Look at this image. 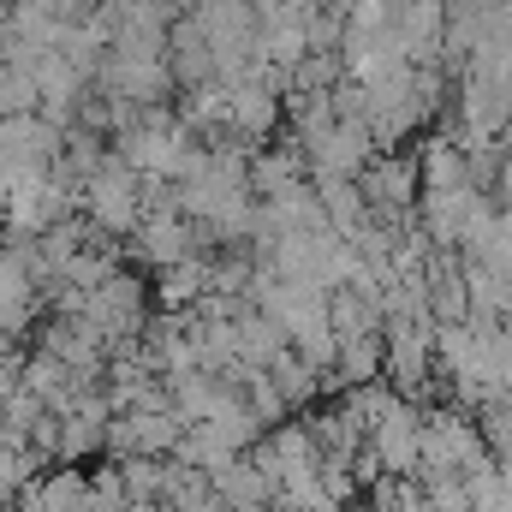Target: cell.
<instances>
[{
    "mask_svg": "<svg viewBox=\"0 0 512 512\" xmlns=\"http://www.w3.org/2000/svg\"><path fill=\"white\" fill-rule=\"evenodd\" d=\"M417 161H370L364 167V197H370V209L376 215H405V203H411V191H417Z\"/></svg>",
    "mask_w": 512,
    "mask_h": 512,
    "instance_id": "4",
    "label": "cell"
},
{
    "mask_svg": "<svg viewBox=\"0 0 512 512\" xmlns=\"http://www.w3.org/2000/svg\"><path fill=\"white\" fill-rule=\"evenodd\" d=\"M477 209H483V191L477 185H453V191H429L423 197V233L435 239V245H465V233H471V221H477Z\"/></svg>",
    "mask_w": 512,
    "mask_h": 512,
    "instance_id": "2",
    "label": "cell"
},
{
    "mask_svg": "<svg viewBox=\"0 0 512 512\" xmlns=\"http://www.w3.org/2000/svg\"><path fill=\"white\" fill-rule=\"evenodd\" d=\"M298 179H304V161L286 155V149H274V155L251 161V191L256 197H274V191H286V185H298Z\"/></svg>",
    "mask_w": 512,
    "mask_h": 512,
    "instance_id": "11",
    "label": "cell"
},
{
    "mask_svg": "<svg viewBox=\"0 0 512 512\" xmlns=\"http://www.w3.org/2000/svg\"><path fill=\"white\" fill-rule=\"evenodd\" d=\"M30 483H36L42 512H96V483H90V471H78V465H54V471H42V477H30Z\"/></svg>",
    "mask_w": 512,
    "mask_h": 512,
    "instance_id": "6",
    "label": "cell"
},
{
    "mask_svg": "<svg viewBox=\"0 0 512 512\" xmlns=\"http://www.w3.org/2000/svg\"><path fill=\"white\" fill-rule=\"evenodd\" d=\"M417 173H423V191L471 185V161H465V149H453V143H429V149H423V161H417Z\"/></svg>",
    "mask_w": 512,
    "mask_h": 512,
    "instance_id": "9",
    "label": "cell"
},
{
    "mask_svg": "<svg viewBox=\"0 0 512 512\" xmlns=\"http://www.w3.org/2000/svg\"><path fill=\"white\" fill-rule=\"evenodd\" d=\"M120 471H126L131 507H155V501H161V483H167V459L131 453V459H120Z\"/></svg>",
    "mask_w": 512,
    "mask_h": 512,
    "instance_id": "10",
    "label": "cell"
},
{
    "mask_svg": "<svg viewBox=\"0 0 512 512\" xmlns=\"http://www.w3.org/2000/svg\"><path fill=\"white\" fill-rule=\"evenodd\" d=\"M84 215L108 233V239H131L137 233V221H143V173L120 161V155H108L90 179H84Z\"/></svg>",
    "mask_w": 512,
    "mask_h": 512,
    "instance_id": "1",
    "label": "cell"
},
{
    "mask_svg": "<svg viewBox=\"0 0 512 512\" xmlns=\"http://www.w3.org/2000/svg\"><path fill=\"white\" fill-rule=\"evenodd\" d=\"M203 292H215V286H209V256L203 251L155 268V310H191Z\"/></svg>",
    "mask_w": 512,
    "mask_h": 512,
    "instance_id": "3",
    "label": "cell"
},
{
    "mask_svg": "<svg viewBox=\"0 0 512 512\" xmlns=\"http://www.w3.org/2000/svg\"><path fill=\"white\" fill-rule=\"evenodd\" d=\"M387 370V328L352 334L340 340V364H334V387H358V382H382Z\"/></svg>",
    "mask_w": 512,
    "mask_h": 512,
    "instance_id": "7",
    "label": "cell"
},
{
    "mask_svg": "<svg viewBox=\"0 0 512 512\" xmlns=\"http://www.w3.org/2000/svg\"><path fill=\"white\" fill-rule=\"evenodd\" d=\"M215 489H221L227 507H268V501H274V483L251 465V453H239L233 465H221V471H215Z\"/></svg>",
    "mask_w": 512,
    "mask_h": 512,
    "instance_id": "8",
    "label": "cell"
},
{
    "mask_svg": "<svg viewBox=\"0 0 512 512\" xmlns=\"http://www.w3.org/2000/svg\"><path fill=\"white\" fill-rule=\"evenodd\" d=\"M239 453H245V447H239L215 417H209V423H185V435H179V447H173V459H185V465H197V471H209V477H215L221 465H233Z\"/></svg>",
    "mask_w": 512,
    "mask_h": 512,
    "instance_id": "5",
    "label": "cell"
}]
</instances>
